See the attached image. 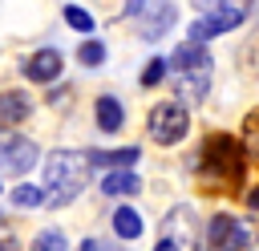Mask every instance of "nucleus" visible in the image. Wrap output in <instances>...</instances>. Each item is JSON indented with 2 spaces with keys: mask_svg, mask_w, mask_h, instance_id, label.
Listing matches in <instances>:
<instances>
[{
  "mask_svg": "<svg viewBox=\"0 0 259 251\" xmlns=\"http://www.w3.org/2000/svg\"><path fill=\"white\" fill-rule=\"evenodd\" d=\"M251 206H259V186H255V190H251Z\"/></svg>",
  "mask_w": 259,
  "mask_h": 251,
  "instance_id": "24",
  "label": "nucleus"
},
{
  "mask_svg": "<svg viewBox=\"0 0 259 251\" xmlns=\"http://www.w3.org/2000/svg\"><path fill=\"white\" fill-rule=\"evenodd\" d=\"M166 65H174L182 77H178V93L190 97V105H198L206 97V85H210V57H206V45L202 40H186Z\"/></svg>",
  "mask_w": 259,
  "mask_h": 251,
  "instance_id": "2",
  "label": "nucleus"
},
{
  "mask_svg": "<svg viewBox=\"0 0 259 251\" xmlns=\"http://www.w3.org/2000/svg\"><path fill=\"white\" fill-rule=\"evenodd\" d=\"M150 4H154V0H125V12H130V16H142Z\"/></svg>",
  "mask_w": 259,
  "mask_h": 251,
  "instance_id": "20",
  "label": "nucleus"
},
{
  "mask_svg": "<svg viewBox=\"0 0 259 251\" xmlns=\"http://www.w3.org/2000/svg\"><path fill=\"white\" fill-rule=\"evenodd\" d=\"M36 158H40V150H36L32 138L0 134V170H8V174H24V170L36 166Z\"/></svg>",
  "mask_w": 259,
  "mask_h": 251,
  "instance_id": "5",
  "label": "nucleus"
},
{
  "mask_svg": "<svg viewBox=\"0 0 259 251\" xmlns=\"http://www.w3.org/2000/svg\"><path fill=\"white\" fill-rule=\"evenodd\" d=\"M154 251H182V243H178V239H170V235H166V239H158V247H154Z\"/></svg>",
  "mask_w": 259,
  "mask_h": 251,
  "instance_id": "21",
  "label": "nucleus"
},
{
  "mask_svg": "<svg viewBox=\"0 0 259 251\" xmlns=\"http://www.w3.org/2000/svg\"><path fill=\"white\" fill-rule=\"evenodd\" d=\"M24 73H28L32 81H53V77L61 73V53H57V49H40V53H32L28 65H24Z\"/></svg>",
  "mask_w": 259,
  "mask_h": 251,
  "instance_id": "10",
  "label": "nucleus"
},
{
  "mask_svg": "<svg viewBox=\"0 0 259 251\" xmlns=\"http://www.w3.org/2000/svg\"><path fill=\"white\" fill-rule=\"evenodd\" d=\"M166 77V57H154L146 69H142V85H158Z\"/></svg>",
  "mask_w": 259,
  "mask_h": 251,
  "instance_id": "18",
  "label": "nucleus"
},
{
  "mask_svg": "<svg viewBox=\"0 0 259 251\" xmlns=\"http://www.w3.org/2000/svg\"><path fill=\"white\" fill-rule=\"evenodd\" d=\"M12 202H16L20 211H32V206L45 202V190H40V186H16V190H12Z\"/></svg>",
  "mask_w": 259,
  "mask_h": 251,
  "instance_id": "16",
  "label": "nucleus"
},
{
  "mask_svg": "<svg viewBox=\"0 0 259 251\" xmlns=\"http://www.w3.org/2000/svg\"><path fill=\"white\" fill-rule=\"evenodd\" d=\"M142 182H138V174L134 170H125V166H117V170H109L105 174V182H101V190L105 194H134Z\"/></svg>",
  "mask_w": 259,
  "mask_h": 251,
  "instance_id": "11",
  "label": "nucleus"
},
{
  "mask_svg": "<svg viewBox=\"0 0 259 251\" xmlns=\"http://www.w3.org/2000/svg\"><path fill=\"white\" fill-rule=\"evenodd\" d=\"M198 170L202 174H214V178H239V170H243V150H239V142L235 138H227V134H214V138H206V146H202V154H198Z\"/></svg>",
  "mask_w": 259,
  "mask_h": 251,
  "instance_id": "3",
  "label": "nucleus"
},
{
  "mask_svg": "<svg viewBox=\"0 0 259 251\" xmlns=\"http://www.w3.org/2000/svg\"><path fill=\"white\" fill-rule=\"evenodd\" d=\"M113 231H117L121 239H138V235H142L138 211H134V206H117V211H113Z\"/></svg>",
  "mask_w": 259,
  "mask_h": 251,
  "instance_id": "13",
  "label": "nucleus"
},
{
  "mask_svg": "<svg viewBox=\"0 0 259 251\" xmlns=\"http://www.w3.org/2000/svg\"><path fill=\"white\" fill-rule=\"evenodd\" d=\"M89 182V154L81 150H57L45 158V194L53 206L73 202Z\"/></svg>",
  "mask_w": 259,
  "mask_h": 251,
  "instance_id": "1",
  "label": "nucleus"
},
{
  "mask_svg": "<svg viewBox=\"0 0 259 251\" xmlns=\"http://www.w3.org/2000/svg\"><path fill=\"white\" fill-rule=\"evenodd\" d=\"M81 61H85V65H101V61H105V45H101V40H85V45H81Z\"/></svg>",
  "mask_w": 259,
  "mask_h": 251,
  "instance_id": "19",
  "label": "nucleus"
},
{
  "mask_svg": "<svg viewBox=\"0 0 259 251\" xmlns=\"http://www.w3.org/2000/svg\"><path fill=\"white\" fill-rule=\"evenodd\" d=\"M65 20H69V28H77V32H93V16H89L81 4H69V8H65Z\"/></svg>",
  "mask_w": 259,
  "mask_h": 251,
  "instance_id": "17",
  "label": "nucleus"
},
{
  "mask_svg": "<svg viewBox=\"0 0 259 251\" xmlns=\"http://www.w3.org/2000/svg\"><path fill=\"white\" fill-rule=\"evenodd\" d=\"M198 8H223V4H235V0H194Z\"/></svg>",
  "mask_w": 259,
  "mask_h": 251,
  "instance_id": "23",
  "label": "nucleus"
},
{
  "mask_svg": "<svg viewBox=\"0 0 259 251\" xmlns=\"http://www.w3.org/2000/svg\"><path fill=\"white\" fill-rule=\"evenodd\" d=\"M32 251H69V239H65L57 227H49V231H40V235L32 239Z\"/></svg>",
  "mask_w": 259,
  "mask_h": 251,
  "instance_id": "15",
  "label": "nucleus"
},
{
  "mask_svg": "<svg viewBox=\"0 0 259 251\" xmlns=\"http://www.w3.org/2000/svg\"><path fill=\"white\" fill-rule=\"evenodd\" d=\"M206 243H210V251H243L251 243V231L231 215H214L206 227Z\"/></svg>",
  "mask_w": 259,
  "mask_h": 251,
  "instance_id": "6",
  "label": "nucleus"
},
{
  "mask_svg": "<svg viewBox=\"0 0 259 251\" xmlns=\"http://www.w3.org/2000/svg\"><path fill=\"white\" fill-rule=\"evenodd\" d=\"M186 130H190V113H186L182 101H162V105H154V113H150V134H154L162 146H174L178 138H186Z\"/></svg>",
  "mask_w": 259,
  "mask_h": 251,
  "instance_id": "4",
  "label": "nucleus"
},
{
  "mask_svg": "<svg viewBox=\"0 0 259 251\" xmlns=\"http://www.w3.org/2000/svg\"><path fill=\"white\" fill-rule=\"evenodd\" d=\"M97 126H101L105 134H113V130L121 126V105H117L113 97H101V101H97Z\"/></svg>",
  "mask_w": 259,
  "mask_h": 251,
  "instance_id": "14",
  "label": "nucleus"
},
{
  "mask_svg": "<svg viewBox=\"0 0 259 251\" xmlns=\"http://www.w3.org/2000/svg\"><path fill=\"white\" fill-rule=\"evenodd\" d=\"M243 8L239 4H223V8H206V16L190 28V40H210V36H219V32H227V28H235V24H243Z\"/></svg>",
  "mask_w": 259,
  "mask_h": 251,
  "instance_id": "7",
  "label": "nucleus"
},
{
  "mask_svg": "<svg viewBox=\"0 0 259 251\" xmlns=\"http://www.w3.org/2000/svg\"><path fill=\"white\" fill-rule=\"evenodd\" d=\"M138 162V150L134 146H125V150H93L89 154V166H134Z\"/></svg>",
  "mask_w": 259,
  "mask_h": 251,
  "instance_id": "12",
  "label": "nucleus"
},
{
  "mask_svg": "<svg viewBox=\"0 0 259 251\" xmlns=\"http://www.w3.org/2000/svg\"><path fill=\"white\" fill-rule=\"evenodd\" d=\"M142 36L150 40V36H158V32H166L170 24H174V4H166V0H158V4H150L142 16Z\"/></svg>",
  "mask_w": 259,
  "mask_h": 251,
  "instance_id": "8",
  "label": "nucleus"
},
{
  "mask_svg": "<svg viewBox=\"0 0 259 251\" xmlns=\"http://www.w3.org/2000/svg\"><path fill=\"white\" fill-rule=\"evenodd\" d=\"M32 113V97L28 93H20V89H8V93H0V121L4 126H16V121H24Z\"/></svg>",
  "mask_w": 259,
  "mask_h": 251,
  "instance_id": "9",
  "label": "nucleus"
},
{
  "mask_svg": "<svg viewBox=\"0 0 259 251\" xmlns=\"http://www.w3.org/2000/svg\"><path fill=\"white\" fill-rule=\"evenodd\" d=\"M81 251H113V247H105V243H97V239H85Z\"/></svg>",
  "mask_w": 259,
  "mask_h": 251,
  "instance_id": "22",
  "label": "nucleus"
}]
</instances>
